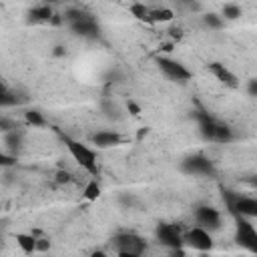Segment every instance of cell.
Wrapping results in <instances>:
<instances>
[{"instance_id":"1","label":"cell","mask_w":257,"mask_h":257,"mask_svg":"<svg viewBox=\"0 0 257 257\" xmlns=\"http://www.w3.org/2000/svg\"><path fill=\"white\" fill-rule=\"evenodd\" d=\"M62 141H64V145H66L70 157L80 165V169H84V171L90 173V175H96V171H98L96 153H94L88 145H84V143H80V141H74V139H70V137H62Z\"/></svg>"},{"instance_id":"13","label":"cell","mask_w":257,"mask_h":257,"mask_svg":"<svg viewBox=\"0 0 257 257\" xmlns=\"http://www.w3.org/2000/svg\"><path fill=\"white\" fill-rule=\"evenodd\" d=\"M16 243L20 245V249L24 251V253H34L36 251V237L32 235V233H20V235H16Z\"/></svg>"},{"instance_id":"5","label":"cell","mask_w":257,"mask_h":257,"mask_svg":"<svg viewBox=\"0 0 257 257\" xmlns=\"http://www.w3.org/2000/svg\"><path fill=\"white\" fill-rule=\"evenodd\" d=\"M183 243H187L189 247H193L197 251H209L213 247V237H211V231L195 225L193 229H189L183 235Z\"/></svg>"},{"instance_id":"22","label":"cell","mask_w":257,"mask_h":257,"mask_svg":"<svg viewBox=\"0 0 257 257\" xmlns=\"http://www.w3.org/2000/svg\"><path fill=\"white\" fill-rule=\"evenodd\" d=\"M128 108L133 110V114H139V112H141V108H139V106H137L135 102H128Z\"/></svg>"},{"instance_id":"4","label":"cell","mask_w":257,"mask_h":257,"mask_svg":"<svg viewBox=\"0 0 257 257\" xmlns=\"http://www.w3.org/2000/svg\"><path fill=\"white\" fill-rule=\"evenodd\" d=\"M229 209L237 215V217H245V219H255L257 217V199L249 197V195H237V197H229Z\"/></svg>"},{"instance_id":"6","label":"cell","mask_w":257,"mask_h":257,"mask_svg":"<svg viewBox=\"0 0 257 257\" xmlns=\"http://www.w3.org/2000/svg\"><path fill=\"white\" fill-rule=\"evenodd\" d=\"M159 68L163 70V74L171 80H177V82H185L191 78V72L185 68V64H181L179 60H173V58H159Z\"/></svg>"},{"instance_id":"15","label":"cell","mask_w":257,"mask_h":257,"mask_svg":"<svg viewBox=\"0 0 257 257\" xmlns=\"http://www.w3.org/2000/svg\"><path fill=\"white\" fill-rule=\"evenodd\" d=\"M173 20L171 8H151V22H169Z\"/></svg>"},{"instance_id":"19","label":"cell","mask_w":257,"mask_h":257,"mask_svg":"<svg viewBox=\"0 0 257 257\" xmlns=\"http://www.w3.org/2000/svg\"><path fill=\"white\" fill-rule=\"evenodd\" d=\"M26 120H28L30 124H34V126H42V124H46L44 116H42L38 110H28V112H26Z\"/></svg>"},{"instance_id":"14","label":"cell","mask_w":257,"mask_h":257,"mask_svg":"<svg viewBox=\"0 0 257 257\" xmlns=\"http://www.w3.org/2000/svg\"><path fill=\"white\" fill-rule=\"evenodd\" d=\"M131 12H133L135 18L145 20V22H151V6H147L145 2H135L131 6Z\"/></svg>"},{"instance_id":"16","label":"cell","mask_w":257,"mask_h":257,"mask_svg":"<svg viewBox=\"0 0 257 257\" xmlns=\"http://www.w3.org/2000/svg\"><path fill=\"white\" fill-rule=\"evenodd\" d=\"M10 104H16V96L0 82V106H10Z\"/></svg>"},{"instance_id":"9","label":"cell","mask_w":257,"mask_h":257,"mask_svg":"<svg viewBox=\"0 0 257 257\" xmlns=\"http://www.w3.org/2000/svg\"><path fill=\"white\" fill-rule=\"evenodd\" d=\"M209 72L215 76V80L223 82L225 86H231V88H237L239 86V80L237 76L229 70V66H225L223 62H211L209 64Z\"/></svg>"},{"instance_id":"21","label":"cell","mask_w":257,"mask_h":257,"mask_svg":"<svg viewBox=\"0 0 257 257\" xmlns=\"http://www.w3.org/2000/svg\"><path fill=\"white\" fill-rule=\"evenodd\" d=\"M14 163V157H10V155H6L4 151H0V167H8V165H12Z\"/></svg>"},{"instance_id":"12","label":"cell","mask_w":257,"mask_h":257,"mask_svg":"<svg viewBox=\"0 0 257 257\" xmlns=\"http://www.w3.org/2000/svg\"><path fill=\"white\" fill-rule=\"evenodd\" d=\"M30 16H32L34 22H50L52 16H54V12H52V8H50L48 4H40V6L32 8Z\"/></svg>"},{"instance_id":"3","label":"cell","mask_w":257,"mask_h":257,"mask_svg":"<svg viewBox=\"0 0 257 257\" xmlns=\"http://www.w3.org/2000/svg\"><path fill=\"white\" fill-rule=\"evenodd\" d=\"M235 239L241 247H245L247 251L255 253L257 251V231L251 223V219H245V217H239L237 219V233H235Z\"/></svg>"},{"instance_id":"18","label":"cell","mask_w":257,"mask_h":257,"mask_svg":"<svg viewBox=\"0 0 257 257\" xmlns=\"http://www.w3.org/2000/svg\"><path fill=\"white\" fill-rule=\"evenodd\" d=\"M223 16L229 18V20H235V18L241 16V8L237 4H225L223 6Z\"/></svg>"},{"instance_id":"17","label":"cell","mask_w":257,"mask_h":257,"mask_svg":"<svg viewBox=\"0 0 257 257\" xmlns=\"http://www.w3.org/2000/svg\"><path fill=\"white\" fill-rule=\"evenodd\" d=\"M98 195H100V187H98V183H96L94 179H90V181L84 185V197L92 201V199H96Z\"/></svg>"},{"instance_id":"11","label":"cell","mask_w":257,"mask_h":257,"mask_svg":"<svg viewBox=\"0 0 257 257\" xmlns=\"http://www.w3.org/2000/svg\"><path fill=\"white\" fill-rule=\"evenodd\" d=\"M120 135L118 133H112V131H96L92 135V145L98 147V149H110V147H116L120 145Z\"/></svg>"},{"instance_id":"20","label":"cell","mask_w":257,"mask_h":257,"mask_svg":"<svg viewBox=\"0 0 257 257\" xmlns=\"http://www.w3.org/2000/svg\"><path fill=\"white\" fill-rule=\"evenodd\" d=\"M205 24L213 26V28H219L221 26V18H217L215 14H209V16H205Z\"/></svg>"},{"instance_id":"10","label":"cell","mask_w":257,"mask_h":257,"mask_svg":"<svg viewBox=\"0 0 257 257\" xmlns=\"http://www.w3.org/2000/svg\"><path fill=\"white\" fill-rule=\"evenodd\" d=\"M183 171L189 173V175H209L213 171V165L209 159L197 155V157H191L183 163Z\"/></svg>"},{"instance_id":"7","label":"cell","mask_w":257,"mask_h":257,"mask_svg":"<svg viewBox=\"0 0 257 257\" xmlns=\"http://www.w3.org/2000/svg\"><path fill=\"white\" fill-rule=\"evenodd\" d=\"M195 221H197L199 227H203V229H207V231H215V229L221 227L223 217H221L219 209L203 205V207H199V209L195 211Z\"/></svg>"},{"instance_id":"2","label":"cell","mask_w":257,"mask_h":257,"mask_svg":"<svg viewBox=\"0 0 257 257\" xmlns=\"http://www.w3.org/2000/svg\"><path fill=\"white\" fill-rule=\"evenodd\" d=\"M114 253L124 257H139L145 253V241L135 233H118L112 239Z\"/></svg>"},{"instance_id":"8","label":"cell","mask_w":257,"mask_h":257,"mask_svg":"<svg viewBox=\"0 0 257 257\" xmlns=\"http://www.w3.org/2000/svg\"><path fill=\"white\" fill-rule=\"evenodd\" d=\"M157 239L161 245H167L171 249H179L183 245V233L169 223H161L157 225Z\"/></svg>"}]
</instances>
